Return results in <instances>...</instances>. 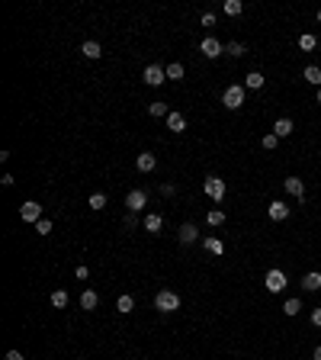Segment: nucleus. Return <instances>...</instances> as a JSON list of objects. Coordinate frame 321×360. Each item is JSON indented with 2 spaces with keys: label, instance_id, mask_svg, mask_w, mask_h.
I'll list each match as a JSON object with an SVG mask.
<instances>
[{
  "label": "nucleus",
  "instance_id": "1",
  "mask_svg": "<svg viewBox=\"0 0 321 360\" xmlns=\"http://www.w3.org/2000/svg\"><path fill=\"white\" fill-rule=\"evenodd\" d=\"M154 309L158 312H177L180 309V296H177L174 289H161V293L154 296Z\"/></svg>",
  "mask_w": 321,
  "mask_h": 360
},
{
  "label": "nucleus",
  "instance_id": "2",
  "mask_svg": "<svg viewBox=\"0 0 321 360\" xmlns=\"http://www.w3.org/2000/svg\"><path fill=\"white\" fill-rule=\"evenodd\" d=\"M222 103L228 106V110H241V106H244V87H241V84H231V87H225V93H222Z\"/></svg>",
  "mask_w": 321,
  "mask_h": 360
},
{
  "label": "nucleus",
  "instance_id": "3",
  "mask_svg": "<svg viewBox=\"0 0 321 360\" xmlns=\"http://www.w3.org/2000/svg\"><path fill=\"white\" fill-rule=\"evenodd\" d=\"M263 287H267L270 293H283V289H286V274H283V270H267Z\"/></svg>",
  "mask_w": 321,
  "mask_h": 360
},
{
  "label": "nucleus",
  "instance_id": "4",
  "mask_svg": "<svg viewBox=\"0 0 321 360\" xmlns=\"http://www.w3.org/2000/svg\"><path fill=\"white\" fill-rule=\"evenodd\" d=\"M19 219L23 222H32V225H36L39 219H42V206H39V203H23V206H19Z\"/></svg>",
  "mask_w": 321,
  "mask_h": 360
},
{
  "label": "nucleus",
  "instance_id": "5",
  "mask_svg": "<svg viewBox=\"0 0 321 360\" xmlns=\"http://www.w3.org/2000/svg\"><path fill=\"white\" fill-rule=\"evenodd\" d=\"M167 80V71H164L161 65H148L145 68V84L148 87H158V84H164Z\"/></svg>",
  "mask_w": 321,
  "mask_h": 360
},
{
  "label": "nucleus",
  "instance_id": "6",
  "mask_svg": "<svg viewBox=\"0 0 321 360\" xmlns=\"http://www.w3.org/2000/svg\"><path fill=\"white\" fill-rule=\"evenodd\" d=\"M267 216H270L273 222H286V219H289V206H286L283 200H273L270 206H267Z\"/></svg>",
  "mask_w": 321,
  "mask_h": 360
},
{
  "label": "nucleus",
  "instance_id": "7",
  "mask_svg": "<svg viewBox=\"0 0 321 360\" xmlns=\"http://www.w3.org/2000/svg\"><path fill=\"white\" fill-rule=\"evenodd\" d=\"M206 193L212 196L215 203H222L225 200V180L222 177H206Z\"/></svg>",
  "mask_w": 321,
  "mask_h": 360
},
{
  "label": "nucleus",
  "instance_id": "8",
  "mask_svg": "<svg viewBox=\"0 0 321 360\" xmlns=\"http://www.w3.org/2000/svg\"><path fill=\"white\" fill-rule=\"evenodd\" d=\"M199 52H202L206 58H218V55L225 52V45L218 42V39H212V36H209V39H202V42H199Z\"/></svg>",
  "mask_w": 321,
  "mask_h": 360
},
{
  "label": "nucleus",
  "instance_id": "9",
  "mask_svg": "<svg viewBox=\"0 0 321 360\" xmlns=\"http://www.w3.org/2000/svg\"><path fill=\"white\" fill-rule=\"evenodd\" d=\"M145 203H148L145 190H132V193L126 196V206H128V213H141V209H145Z\"/></svg>",
  "mask_w": 321,
  "mask_h": 360
},
{
  "label": "nucleus",
  "instance_id": "10",
  "mask_svg": "<svg viewBox=\"0 0 321 360\" xmlns=\"http://www.w3.org/2000/svg\"><path fill=\"white\" fill-rule=\"evenodd\" d=\"M135 167H138L141 174H151L154 167H158V158H154L151 151H145V154H138V161H135Z\"/></svg>",
  "mask_w": 321,
  "mask_h": 360
},
{
  "label": "nucleus",
  "instance_id": "11",
  "mask_svg": "<svg viewBox=\"0 0 321 360\" xmlns=\"http://www.w3.org/2000/svg\"><path fill=\"white\" fill-rule=\"evenodd\" d=\"M283 187H286V193H292L296 200H302V196H305V183L299 180V177H286Z\"/></svg>",
  "mask_w": 321,
  "mask_h": 360
},
{
  "label": "nucleus",
  "instance_id": "12",
  "mask_svg": "<svg viewBox=\"0 0 321 360\" xmlns=\"http://www.w3.org/2000/svg\"><path fill=\"white\" fill-rule=\"evenodd\" d=\"M167 129H170V132H183V129H187V119H183V113L170 110V113H167Z\"/></svg>",
  "mask_w": 321,
  "mask_h": 360
},
{
  "label": "nucleus",
  "instance_id": "13",
  "mask_svg": "<svg viewBox=\"0 0 321 360\" xmlns=\"http://www.w3.org/2000/svg\"><path fill=\"white\" fill-rule=\"evenodd\" d=\"M141 225H145V232H151V235H158V232H161V228H164V219H161V216H158V213H148V216H145V222H141Z\"/></svg>",
  "mask_w": 321,
  "mask_h": 360
},
{
  "label": "nucleus",
  "instance_id": "14",
  "mask_svg": "<svg viewBox=\"0 0 321 360\" xmlns=\"http://www.w3.org/2000/svg\"><path fill=\"white\" fill-rule=\"evenodd\" d=\"M196 238H199V228H196L193 222H187V225H180V241H183V244H193Z\"/></svg>",
  "mask_w": 321,
  "mask_h": 360
},
{
  "label": "nucleus",
  "instance_id": "15",
  "mask_svg": "<svg viewBox=\"0 0 321 360\" xmlns=\"http://www.w3.org/2000/svg\"><path fill=\"white\" fill-rule=\"evenodd\" d=\"M273 135H276V139L292 135V119H276V122H273Z\"/></svg>",
  "mask_w": 321,
  "mask_h": 360
},
{
  "label": "nucleus",
  "instance_id": "16",
  "mask_svg": "<svg viewBox=\"0 0 321 360\" xmlns=\"http://www.w3.org/2000/svg\"><path fill=\"white\" fill-rule=\"evenodd\" d=\"M302 287L309 289V293H318V289H321V274H318V270H312V274H305Z\"/></svg>",
  "mask_w": 321,
  "mask_h": 360
},
{
  "label": "nucleus",
  "instance_id": "17",
  "mask_svg": "<svg viewBox=\"0 0 321 360\" xmlns=\"http://www.w3.org/2000/svg\"><path fill=\"white\" fill-rule=\"evenodd\" d=\"M244 87H251V90L263 87V74L260 71H248V74H244Z\"/></svg>",
  "mask_w": 321,
  "mask_h": 360
},
{
  "label": "nucleus",
  "instance_id": "18",
  "mask_svg": "<svg viewBox=\"0 0 321 360\" xmlns=\"http://www.w3.org/2000/svg\"><path fill=\"white\" fill-rule=\"evenodd\" d=\"M100 305V296L93 293V289H84V296H80V309H97Z\"/></svg>",
  "mask_w": 321,
  "mask_h": 360
},
{
  "label": "nucleus",
  "instance_id": "19",
  "mask_svg": "<svg viewBox=\"0 0 321 360\" xmlns=\"http://www.w3.org/2000/svg\"><path fill=\"white\" fill-rule=\"evenodd\" d=\"M116 309H119L122 315H128V312L135 309V299H132V296H128V293H122L119 299H116Z\"/></svg>",
  "mask_w": 321,
  "mask_h": 360
},
{
  "label": "nucleus",
  "instance_id": "20",
  "mask_svg": "<svg viewBox=\"0 0 321 360\" xmlns=\"http://www.w3.org/2000/svg\"><path fill=\"white\" fill-rule=\"evenodd\" d=\"M302 77L309 80V84L321 87V68H318V65H309V68H305V74H302Z\"/></svg>",
  "mask_w": 321,
  "mask_h": 360
},
{
  "label": "nucleus",
  "instance_id": "21",
  "mask_svg": "<svg viewBox=\"0 0 321 360\" xmlns=\"http://www.w3.org/2000/svg\"><path fill=\"white\" fill-rule=\"evenodd\" d=\"M80 52H84V58H100V55H103L100 42H84V45H80Z\"/></svg>",
  "mask_w": 321,
  "mask_h": 360
},
{
  "label": "nucleus",
  "instance_id": "22",
  "mask_svg": "<svg viewBox=\"0 0 321 360\" xmlns=\"http://www.w3.org/2000/svg\"><path fill=\"white\" fill-rule=\"evenodd\" d=\"M315 45H318V39L312 36V32H302V36H299V49H302V52H312Z\"/></svg>",
  "mask_w": 321,
  "mask_h": 360
},
{
  "label": "nucleus",
  "instance_id": "23",
  "mask_svg": "<svg viewBox=\"0 0 321 360\" xmlns=\"http://www.w3.org/2000/svg\"><path fill=\"white\" fill-rule=\"evenodd\" d=\"M202 248H206L209 254H222V251H225V244L218 241V238H206V241H202Z\"/></svg>",
  "mask_w": 321,
  "mask_h": 360
},
{
  "label": "nucleus",
  "instance_id": "24",
  "mask_svg": "<svg viewBox=\"0 0 321 360\" xmlns=\"http://www.w3.org/2000/svg\"><path fill=\"white\" fill-rule=\"evenodd\" d=\"M164 71H167V77H170V80H180V77H183V65H180V61H174V65H167Z\"/></svg>",
  "mask_w": 321,
  "mask_h": 360
},
{
  "label": "nucleus",
  "instance_id": "25",
  "mask_svg": "<svg viewBox=\"0 0 321 360\" xmlns=\"http://www.w3.org/2000/svg\"><path fill=\"white\" fill-rule=\"evenodd\" d=\"M241 0H225V13H228V16H241Z\"/></svg>",
  "mask_w": 321,
  "mask_h": 360
},
{
  "label": "nucleus",
  "instance_id": "26",
  "mask_svg": "<svg viewBox=\"0 0 321 360\" xmlns=\"http://www.w3.org/2000/svg\"><path fill=\"white\" fill-rule=\"evenodd\" d=\"M52 305H55V309H64V305H67V293H64V289H55V293H52Z\"/></svg>",
  "mask_w": 321,
  "mask_h": 360
},
{
  "label": "nucleus",
  "instance_id": "27",
  "mask_svg": "<svg viewBox=\"0 0 321 360\" xmlns=\"http://www.w3.org/2000/svg\"><path fill=\"white\" fill-rule=\"evenodd\" d=\"M299 309H302V302H299V299H286L283 302V312H286V315H299Z\"/></svg>",
  "mask_w": 321,
  "mask_h": 360
},
{
  "label": "nucleus",
  "instance_id": "28",
  "mask_svg": "<svg viewBox=\"0 0 321 360\" xmlns=\"http://www.w3.org/2000/svg\"><path fill=\"white\" fill-rule=\"evenodd\" d=\"M206 222H209V225H222V222H225V213H222V209H212V213L206 216Z\"/></svg>",
  "mask_w": 321,
  "mask_h": 360
},
{
  "label": "nucleus",
  "instance_id": "29",
  "mask_svg": "<svg viewBox=\"0 0 321 360\" xmlns=\"http://www.w3.org/2000/svg\"><path fill=\"white\" fill-rule=\"evenodd\" d=\"M87 203H90V209H103L106 206V193H93Z\"/></svg>",
  "mask_w": 321,
  "mask_h": 360
},
{
  "label": "nucleus",
  "instance_id": "30",
  "mask_svg": "<svg viewBox=\"0 0 321 360\" xmlns=\"http://www.w3.org/2000/svg\"><path fill=\"white\" fill-rule=\"evenodd\" d=\"M148 113H151V116H167V103H151V106H148Z\"/></svg>",
  "mask_w": 321,
  "mask_h": 360
},
{
  "label": "nucleus",
  "instance_id": "31",
  "mask_svg": "<svg viewBox=\"0 0 321 360\" xmlns=\"http://www.w3.org/2000/svg\"><path fill=\"white\" fill-rule=\"evenodd\" d=\"M225 52L238 58V55H244V45H241V42H228V45H225Z\"/></svg>",
  "mask_w": 321,
  "mask_h": 360
},
{
  "label": "nucleus",
  "instance_id": "32",
  "mask_svg": "<svg viewBox=\"0 0 321 360\" xmlns=\"http://www.w3.org/2000/svg\"><path fill=\"white\" fill-rule=\"evenodd\" d=\"M36 232H39V235H49V232H52V222H49V219H39V222H36Z\"/></svg>",
  "mask_w": 321,
  "mask_h": 360
},
{
  "label": "nucleus",
  "instance_id": "33",
  "mask_svg": "<svg viewBox=\"0 0 321 360\" xmlns=\"http://www.w3.org/2000/svg\"><path fill=\"white\" fill-rule=\"evenodd\" d=\"M276 142H279V139H276L273 132H270V135H263V148H267V151H270V148H276Z\"/></svg>",
  "mask_w": 321,
  "mask_h": 360
},
{
  "label": "nucleus",
  "instance_id": "34",
  "mask_svg": "<svg viewBox=\"0 0 321 360\" xmlns=\"http://www.w3.org/2000/svg\"><path fill=\"white\" fill-rule=\"evenodd\" d=\"M202 26H206V29H212V26H215V13H206V16H202Z\"/></svg>",
  "mask_w": 321,
  "mask_h": 360
},
{
  "label": "nucleus",
  "instance_id": "35",
  "mask_svg": "<svg viewBox=\"0 0 321 360\" xmlns=\"http://www.w3.org/2000/svg\"><path fill=\"white\" fill-rule=\"evenodd\" d=\"M135 225H138V219H135V213H128L126 216V228H135Z\"/></svg>",
  "mask_w": 321,
  "mask_h": 360
},
{
  "label": "nucleus",
  "instance_id": "36",
  "mask_svg": "<svg viewBox=\"0 0 321 360\" xmlns=\"http://www.w3.org/2000/svg\"><path fill=\"white\" fill-rule=\"evenodd\" d=\"M312 325H318V328H321V309L312 312Z\"/></svg>",
  "mask_w": 321,
  "mask_h": 360
},
{
  "label": "nucleus",
  "instance_id": "37",
  "mask_svg": "<svg viewBox=\"0 0 321 360\" xmlns=\"http://www.w3.org/2000/svg\"><path fill=\"white\" fill-rule=\"evenodd\" d=\"M6 360H23V354H19V351H10V354H6Z\"/></svg>",
  "mask_w": 321,
  "mask_h": 360
},
{
  "label": "nucleus",
  "instance_id": "38",
  "mask_svg": "<svg viewBox=\"0 0 321 360\" xmlns=\"http://www.w3.org/2000/svg\"><path fill=\"white\" fill-rule=\"evenodd\" d=\"M315 360H321V348H315Z\"/></svg>",
  "mask_w": 321,
  "mask_h": 360
},
{
  "label": "nucleus",
  "instance_id": "39",
  "mask_svg": "<svg viewBox=\"0 0 321 360\" xmlns=\"http://www.w3.org/2000/svg\"><path fill=\"white\" fill-rule=\"evenodd\" d=\"M318 103H321V87H318Z\"/></svg>",
  "mask_w": 321,
  "mask_h": 360
},
{
  "label": "nucleus",
  "instance_id": "40",
  "mask_svg": "<svg viewBox=\"0 0 321 360\" xmlns=\"http://www.w3.org/2000/svg\"><path fill=\"white\" fill-rule=\"evenodd\" d=\"M318 23H321V10H318Z\"/></svg>",
  "mask_w": 321,
  "mask_h": 360
}]
</instances>
